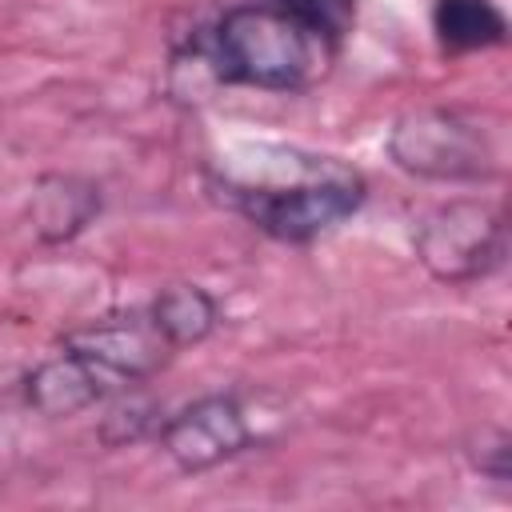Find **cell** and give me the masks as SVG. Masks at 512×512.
Listing matches in <instances>:
<instances>
[{
	"label": "cell",
	"mask_w": 512,
	"mask_h": 512,
	"mask_svg": "<svg viewBox=\"0 0 512 512\" xmlns=\"http://www.w3.org/2000/svg\"><path fill=\"white\" fill-rule=\"evenodd\" d=\"M276 4H284L288 12L312 20L316 28H324L336 40H344V32L352 24V0H276Z\"/></svg>",
	"instance_id": "cell-11"
},
{
	"label": "cell",
	"mask_w": 512,
	"mask_h": 512,
	"mask_svg": "<svg viewBox=\"0 0 512 512\" xmlns=\"http://www.w3.org/2000/svg\"><path fill=\"white\" fill-rule=\"evenodd\" d=\"M476 468H480V476H488V480H496V484L508 480V436H504V432H492V440L480 444Z\"/></svg>",
	"instance_id": "cell-13"
},
{
	"label": "cell",
	"mask_w": 512,
	"mask_h": 512,
	"mask_svg": "<svg viewBox=\"0 0 512 512\" xmlns=\"http://www.w3.org/2000/svg\"><path fill=\"white\" fill-rule=\"evenodd\" d=\"M100 204L104 200H100V188L92 180L52 172L32 188L28 220L44 244H64V240L80 236L100 216Z\"/></svg>",
	"instance_id": "cell-8"
},
{
	"label": "cell",
	"mask_w": 512,
	"mask_h": 512,
	"mask_svg": "<svg viewBox=\"0 0 512 512\" xmlns=\"http://www.w3.org/2000/svg\"><path fill=\"white\" fill-rule=\"evenodd\" d=\"M432 32L444 52H480L508 40V16L496 0H432Z\"/></svg>",
	"instance_id": "cell-9"
},
{
	"label": "cell",
	"mask_w": 512,
	"mask_h": 512,
	"mask_svg": "<svg viewBox=\"0 0 512 512\" xmlns=\"http://www.w3.org/2000/svg\"><path fill=\"white\" fill-rule=\"evenodd\" d=\"M152 420V408L140 404V400H128V404H116L108 416H104V440L108 444H128V440H140L144 428Z\"/></svg>",
	"instance_id": "cell-12"
},
{
	"label": "cell",
	"mask_w": 512,
	"mask_h": 512,
	"mask_svg": "<svg viewBox=\"0 0 512 512\" xmlns=\"http://www.w3.org/2000/svg\"><path fill=\"white\" fill-rule=\"evenodd\" d=\"M108 388L104 380L96 376V368L72 352V348H60L56 356L40 360L28 376H24V400L28 408H36L40 416L48 420H64V416H76L84 408H92L96 400H104Z\"/></svg>",
	"instance_id": "cell-7"
},
{
	"label": "cell",
	"mask_w": 512,
	"mask_h": 512,
	"mask_svg": "<svg viewBox=\"0 0 512 512\" xmlns=\"http://www.w3.org/2000/svg\"><path fill=\"white\" fill-rule=\"evenodd\" d=\"M64 348L80 352L96 376L104 380L108 392L144 384L148 376H156L172 352V344L156 332V324L148 320V312H128V316H108L92 328H80L64 340Z\"/></svg>",
	"instance_id": "cell-6"
},
{
	"label": "cell",
	"mask_w": 512,
	"mask_h": 512,
	"mask_svg": "<svg viewBox=\"0 0 512 512\" xmlns=\"http://www.w3.org/2000/svg\"><path fill=\"white\" fill-rule=\"evenodd\" d=\"M212 192L280 244H312L368 196L356 168L284 144H244L208 168Z\"/></svg>",
	"instance_id": "cell-1"
},
{
	"label": "cell",
	"mask_w": 512,
	"mask_h": 512,
	"mask_svg": "<svg viewBox=\"0 0 512 512\" xmlns=\"http://www.w3.org/2000/svg\"><path fill=\"white\" fill-rule=\"evenodd\" d=\"M252 444V424L232 392H208L160 424V448L180 472H208Z\"/></svg>",
	"instance_id": "cell-5"
},
{
	"label": "cell",
	"mask_w": 512,
	"mask_h": 512,
	"mask_svg": "<svg viewBox=\"0 0 512 512\" xmlns=\"http://www.w3.org/2000/svg\"><path fill=\"white\" fill-rule=\"evenodd\" d=\"M416 256L444 284H468L492 276L508 256V224L500 204L448 200L416 224Z\"/></svg>",
	"instance_id": "cell-4"
},
{
	"label": "cell",
	"mask_w": 512,
	"mask_h": 512,
	"mask_svg": "<svg viewBox=\"0 0 512 512\" xmlns=\"http://www.w3.org/2000/svg\"><path fill=\"white\" fill-rule=\"evenodd\" d=\"M148 320L172 348H188L212 336V328L220 324V304L200 284H168L148 304Z\"/></svg>",
	"instance_id": "cell-10"
},
{
	"label": "cell",
	"mask_w": 512,
	"mask_h": 512,
	"mask_svg": "<svg viewBox=\"0 0 512 512\" xmlns=\"http://www.w3.org/2000/svg\"><path fill=\"white\" fill-rule=\"evenodd\" d=\"M388 156L396 168L424 180H488L496 172V148L480 120L456 108H416L388 128Z\"/></svg>",
	"instance_id": "cell-3"
},
{
	"label": "cell",
	"mask_w": 512,
	"mask_h": 512,
	"mask_svg": "<svg viewBox=\"0 0 512 512\" xmlns=\"http://www.w3.org/2000/svg\"><path fill=\"white\" fill-rule=\"evenodd\" d=\"M336 48V36L276 0H240L192 36L188 56L220 84L300 92L328 72Z\"/></svg>",
	"instance_id": "cell-2"
}]
</instances>
